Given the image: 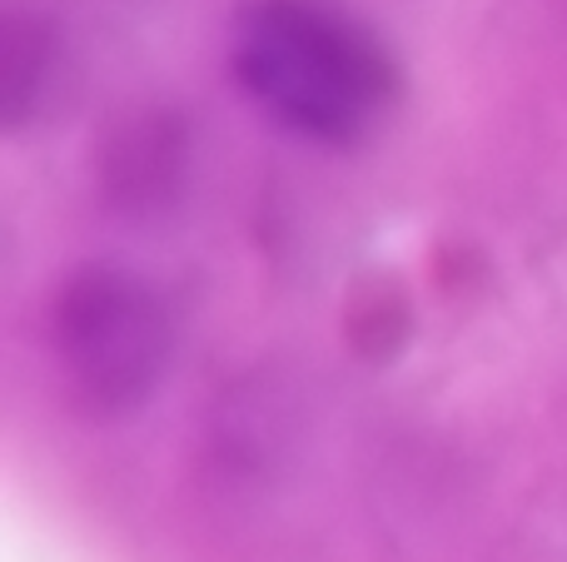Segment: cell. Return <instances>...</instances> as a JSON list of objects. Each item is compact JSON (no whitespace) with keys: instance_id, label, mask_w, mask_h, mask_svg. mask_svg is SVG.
<instances>
[{"instance_id":"6da1fadb","label":"cell","mask_w":567,"mask_h":562,"mask_svg":"<svg viewBox=\"0 0 567 562\" xmlns=\"http://www.w3.org/2000/svg\"><path fill=\"white\" fill-rule=\"evenodd\" d=\"M229 65L269 119L323 145L373 135L403 90L389 40L339 0H245Z\"/></svg>"},{"instance_id":"7a4b0ae2","label":"cell","mask_w":567,"mask_h":562,"mask_svg":"<svg viewBox=\"0 0 567 562\" xmlns=\"http://www.w3.org/2000/svg\"><path fill=\"white\" fill-rule=\"evenodd\" d=\"M55 354L80 404L130 414L165 378L169 314L130 269L90 264L55 299Z\"/></svg>"}]
</instances>
